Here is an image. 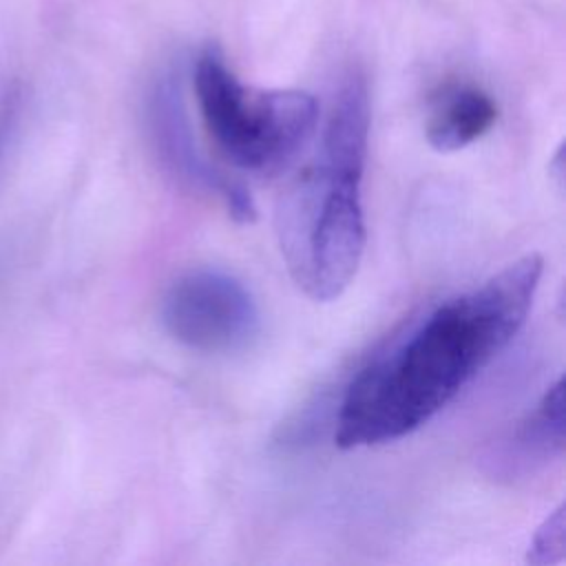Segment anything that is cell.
<instances>
[{"label": "cell", "mask_w": 566, "mask_h": 566, "mask_svg": "<svg viewBox=\"0 0 566 566\" xmlns=\"http://www.w3.org/2000/svg\"><path fill=\"white\" fill-rule=\"evenodd\" d=\"M542 270L539 254H524L405 325L347 385L336 416V444L356 449L394 442L429 422L515 338Z\"/></svg>", "instance_id": "obj_1"}, {"label": "cell", "mask_w": 566, "mask_h": 566, "mask_svg": "<svg viewBox=\"0 0 566 566\" xmlns=\"http://www.w3.org/2000/svg\"><path fill=\"white\" fill-rule=\"evenodd\" d=\"M367 139V80L352 71L338 86L316 155L283 188L276 203V237L285 268L312 301L338 298L360 265Z\"/></svg>", "instance_id": "obj_2"}, {"label": "cell", "mask_w": 566, "mask_h": 566, "mask_svg": "<svg viewBox=\"0 0 566 566\" xmlns=\"http://www.w3.org/2000/svg\"><path fill=\"white\" fill-rule=\"evenodd\" d=\"M195 93L208 135L223 157L252 175L279 172L310 139L318 106L305 91L245 86L217 49L195 64Z\"/></svg>", "instance_id": "obj_3"}, {"label": "cell", "mask_w": 566, "mask_h": 566, "mask_svg": "<svg viewBox=\"0 0 566 566\" xmlns=\"http://www.w3.org/2000/svg\"><path fill=\"white\" fill-rule=\"evenodd\" d=\"M164 329L181 345L203 354H230L248 347L261 327L250 290L221 270L181 274L161 301Z\"/></svg>", "instance_id": "obj_4"}, {"label": "cell", "mask_w": 566, "mask_h": 566, "mask_svg": "<svg viewBox=\"0 0 566 566\" xmlns=\"http://www.w3.org/2000/svg\"><path fill=\"white\" fill-rule=\"evenodd\" d=\"M148 126L161 166L179 184L217 197L237 223H252L256 219V206L250 190L214 168L199 153L179 86H175L172 80L157 84L148 106Z\"/></svg>", "instance_id": "obj_5"}, {"label": "cell", "mask_w": 566, "mask_h": 566, "mask_svg": "<svg viewBox=\"0 0 566 566\" xmlns=\"http://www.w3.org/2000/svg\"><path fill=\"white\" fill-rule=\"evenodd\" d=\"M562 455L564 380L559 376L526 416L484 449L480 464L489 478L515 482L535 475Z\"/></svg>", "instance_id": "obj_6"}, {"label": "cell", "mask_w": 566, "mask_h": 566, "mask_svg": "<svg viewBox=\"0 0 566 566\" xmlns=\"http://www.w3.org/2000/svg\"><path fill=\"white\" fill-rule=\"evenodd\" d=\"M497 104L475 84H444L431 99L424 137L438 153H453L478 142L493 128Z\"/></svg>", "instance_id": "obj_7"}, {"label": "cell", "mask_w": 566, "mask_h": 566, "mask_svg": "<svg viewBox=\"0 0 566 566\" xmlns=\"http://www.w3.org/2000/svg\"><path fill=\"white\" fill-rule=\"evenodd\" d=\"M562 557H564V504H559L553 513H548V517L535 531L528 544L526 562L546 566V564L562 562Z\"/></svg>", "instance_id": "obj_8"}, {"label": "cell", "mask_w": 566, "mask_h": 566, "mask_svg": "<svg viewBox=\"0 0 566 566\" xmlns=\"http://www.w3.org/2000/svg\"><path fill=\"white\" fill-rule=\"evenodd\" d=\"M13 108H15V95L9 93V95L2 99V104H0V142H2V137H4L7 126H9L11 119H13Z\"/></svg>", "instance_id": "obj_9"}]
</instances>
